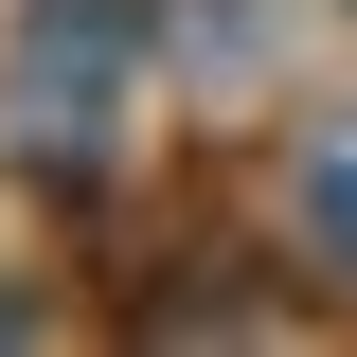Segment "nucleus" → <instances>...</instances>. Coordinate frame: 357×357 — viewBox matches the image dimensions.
I'll list each match as a JSON object with an SVG mask.
<instances>
[{
  "mask_svg": "<svg viewBox=\"0 0 357 357\" xmlns=\"http://www.w3.org/2000/svg\"><path fill=\"white\" fill-rule=\"evenodd\" d=\"M304 232H321V250L357 268V107H340V126L304 143Z\"/></svg>",
  "mask_w": 357,
  "mask_h": 357,
  "instance_id": "f03ea898",
  "label": "nucleus"
},
{
  "mask_svg": "<svg viewBox=\"0 0 357 357\" xmlns=\"http://www.w3.org/2000/svg\"><path fill=\"white\" fill-rule=\"evenodd\" d=\"M126 72H143V18L126 0H18V54H0V126H18V161H107V126H126Z\"/></svg>",
  "mask_w": 357,
  "mask_h": 357,
  "instance_id": "f257e3e1",
  "label": "nucleus"
}]
</instances>
